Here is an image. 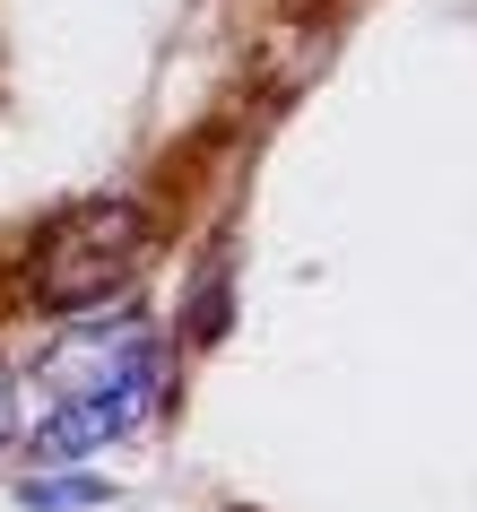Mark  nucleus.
<instances>
[{"instance_id": "nucleus-1", "label": "nucleus", "mask_w": 477, "mask_h": 512, "mask_svg": "<svg viewBox=\"0 0 477 512\" xmlns=\"http://www.w3.org/2000/svg\"><path fill=\"white\" fill-rule=\"evenodd\" d=\"M35 391H44L35 443L53 460L105 452V443H122L157 408V330L139 322V313H87L70 339L44 348Z\"/></svg>"}, {"instance_id": "nucleus-2", "label": "nucleus", "mask_w": 477, "mask_h": 512, "mask_svg": "<svg viewBox=\"0 0 477 512\" xmlns=\"http://www.w3.org/2000/svg\"><path fill=\"white\" fill-rule=\"evenodd\" d=\"M139 226L131 200H96V209H70L61 226H44L35 243V296L53 304V313H105L122 287L139 278Z\"/></svg>"}, {"instance_id": "nucleus-3", "label": "nucleus", "mask_w": 477, "mask_h": 512, "mask_svg": "<svg viewBox=\"0 0 477 512\" xmlns=\"http://www.w3.org/2000/svg\"><path fill=\"white\" fill-rule=\"evenodd\" d=\"M9 434H18V382L0 374V443H9Z\"/></svg>"}]
</instances>
